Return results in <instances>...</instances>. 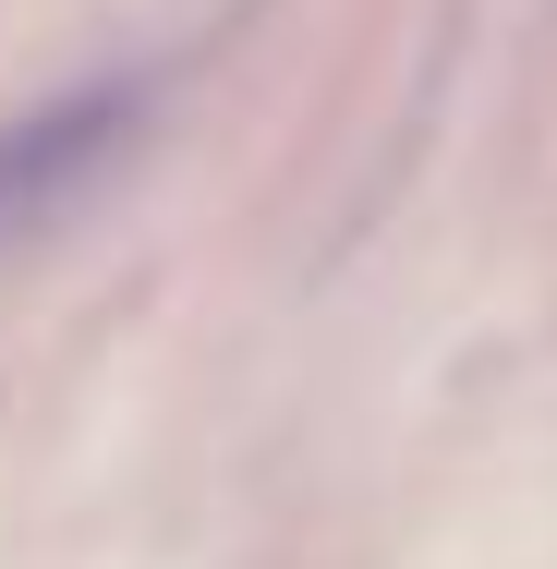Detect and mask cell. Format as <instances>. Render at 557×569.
Wrapping results in <instances>:
<instances>
[{
  "instance_id": "1",
  "label": "cell",
  "mask_w": 557,
  "mask_h": 569,
  "mask_svg": "<svg viewBox=\"0 0 557 569\" xmlns=\"http://www.w3.org/2000/svg\"><path fill=\"white\" fill-rule=\"evenodd\" d=\"M133 121H146V73L73 86V98H49V110L0 121V242H37L49 219H73V194L133 146Z\"/></svg>"
}]
</instances>
